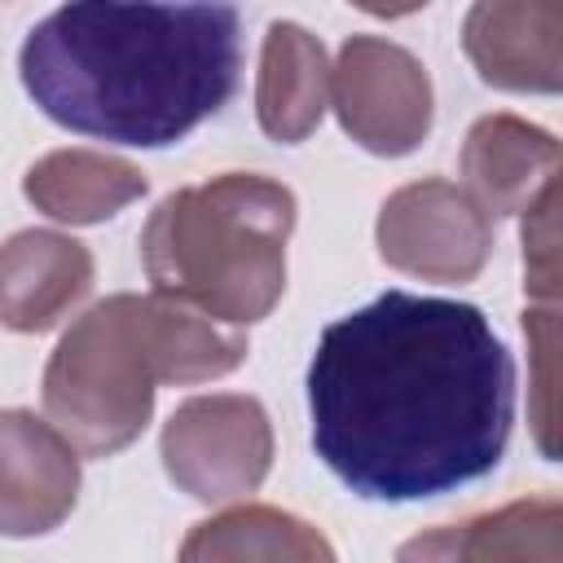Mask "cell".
Returning a JSON list of instances; mask_svg holds the SVG:
<instances>
[{
  "label": "cell",
  "instance_id": "obj_9",
  "mask_svg": "<svg viewBox=\"0 0 563 563\" xmlns=\"http://www.w3.org/2000/svg\"><path fill=\"white\" fill-rule=\"evenodd\" d=\"M466 57L479 79L506 92L563 88V4L559 0H484L462 22Z\"/></svg>",
  "mask_w": 563,
  "mask_h": 563
},
{
  "label": "cell",
  "instance_id": "obj_2",
  "mask_svg": "<svg viewBox=\"0 0 563 563\" xmlns=\"http://www.w3.org/2000/svg\"><path fill=\"white\" fill-rule=\"evenodd\" d=\"M18 70L53 123L163 150L233 97L242 18L233 4H66L31 26Z\"/></svg>",
  "mask_w": 563,
  "mask_h": 563
},
{
  "label": "cell",
  "instance_id": "obj_11",
  "mask_svg": "<svg viewBox=\"0 0 563 563\" xmlns=\"http://www.w3.org/2000/svg\"><path fill=\"white\" fill-rule=\"evenodd\" d=\"M396 563H563V506L559 497L506 501L475 519L409 537Z\"/></svg>",
  "mask_w": 563,
  "mask_h": 563
},
{
  "label": "cell",
  "instance_id": "obj_14",
  "mask_svg": "<svg viewBox=\"0 0 563 563\" xmlns=\"http://www.w3.org/2000/svg\"><path fill=\"white\" fill-rule=\"evenodd\" d=\"M22 194L35 211L62 224H101L145 194L141 167L101 150H53L22 176Z\"/></svg>",
  "mask_w": 563,
  "mask_h": 563
},
{
  "label": "cell",
  "instance_id": "obj_12",
  "mask_svg": "<svg viewBox=\"0 0 563 563\" xmlns=\"http://www.w3.org/2000/svg\"><path fill=\"white\" fill-rule=\"evenodd\" d=\"M462 176L488 220L528 211L559 176V141L519 114H484L466 132Z\"/></svg>",
  "mask_w": 563,
  "mask_h": 563
},
{
  "label": "cell",
  "instance_id": "obj_16",
  "mask_svg": "<svg viewBox=\"0 0 563 563\" xmlns=\"http://www.w3.org/2000/svg\"><path fill=\"white\" fill-rule=\"evenodd\" d=\"M523 330L537 339V361H541V374H537V413H532V427H537V444H541V453L545 457H554V405H550V396H554V369H550V356H554V312L545 308V312H532V317H523Z\"/></svg>",
  "mask_w": 563,
  "mask_h": 563
},
{
  "label": "cell",
  "instance_id": "obj_13",
  "mask_svg": "<svg viewBox=\"0 0 563 563\" xmlns=\"http://www.w3.org/2000/svg\"><path fill=\"white\" fill-rule=\"evenodd\" d=\"M330 101V66L317 35L299 22H273L260 48V79H255V114L260 128L282 141L299 145L317 132Z\"/></svg>",
  "mask_w": 563,
  "mask_h": 563
},
{
  "label": "cell",
  "instance_id": "obj_6",
  "mask_svg": "<svg viewBox=\"0 0 563 563\" xmlns=\"http://www.w3.org/2000/svg\"><path fill=\"white\" fill-rule=\"evenodd\" d=\"M330 106L343 132L383 158L418 150L431 132V79L422 62L383 40L352 35L330 66Z\"/></svg>",
  "mask_w": 563,
  "mask_h": 563
},
{
  "label": "cell",
  "instance_id": "obj_10",
  "mask_svg": "<svg viewBox=\"0 0 563 563\" xmlns=\"http://www.w3.org/2000/svg\"><path fill=\"white\" fill-rule=\"evenodd\" d=\"M92 290V255L53 229H22L0 242V325L18 334L53 330Z\"/></svg>",
  "mask_w": 563,
  "mask_h": 563
},
{
  "label": "cell",
  "instance_id": "obj_7",
  "mask_svg": "<svg viewBox=\"0 0 563 563\" xmlns=\"http://www.w3.org/2000/svg\"><path fill=\"white\" fill-rule=\"evenodd\" d=\"M378 255L422 282H475L493 255V220L453 180L400 185L374 224Z\"/></svg>",
  "mask_w": 563,
  "mask_h": 563
},
{
  "label": "cell",
  "instance_id": "obj_4",
  "mask_svg": "<svg viewBox=\"0 0 563 563\" xmlns=\"http://www.w3.org/2000/svg\"><path fill=\"white\" fill-rule=\"evenodd\" d=\"M295 194L255 172H224L167 194L145 229L141 260L154 295L216 325H251L286 290Z\"/></svg>",
  "mask_w": 563,
  "mask_h": 563
},
{
  "label": "cell",
  "instance_id": "obj_15",
  "mask_svg": "<svg viewBox=\"0 0 563 563\" xmlns=\"http://www.w3.org/2000/svg\"><path fill=\"white\" fill-rule=\"evenodd\" d=\"M176 563H339V559L308 519L246 501L194 523Z\"/></svg>",
  "mask_w": 563,
  "mask_h": 563
},
{
  "label": "cell",
  "instance_id": "obj_8",
  "mask_svg": "<svg viewBox=\"0 0 563 563\" xmlns=\"http://www.w3.org/2000/svg\"><path fill=\"white\" fill-rule=\"evenodd\" d=\"M79 497V453L35 413L0 409V537L53 532Z\"/></svg>",
  "mask_w": 563,
  "mask_h": 563
},
{
  "label": "cell",
  "instance_id": "obj_5",
  "mask_svg": "<svg viewBox=\"0 0 563 563\" xmlns=\"http://www.w3.org/2000/svg\"><path fill=\"white\" fill-rule=\"evenodd\" d=\"M158 453L180 493L224 506L264 484L273 466V427L255 396H194L167 418Z\"/></svg>",
  "mask_w": 563,
  "mask_h": 563
},
{
  "label": "cell",
  "instance_id": "obj_3",
  "mask_svg": "<svg viewBox=\"0 0 563 563\" xmlns=\"http://www.w3.org/2000/svg\"><path fill=\"white\" fill-rule=\"evenodd\" d=\"M242 361V330L216 325L163 295H110L48 356L44 413L79 457H110L145 431L158 383H211Z\"/></svg>",
  "mask_w": 563,
  "mask_h": 563
},
{
  "label": "cell",
  "instance_id": "obj_1",
  "mask_svg": "<svg viewBox=\"0 0 563 563\" xmlns=\"http://www.w3.org/2000/svg\"><path fill=\"white\" fill-rule=\"evenodd\" d=\"M308 413L317 457L356 497H440L501 462L515 361L475 303L387 290L321 330Z\"/></svg>",
  "mask_w": 563,
  "mask_h": 563
}]
</instances>
